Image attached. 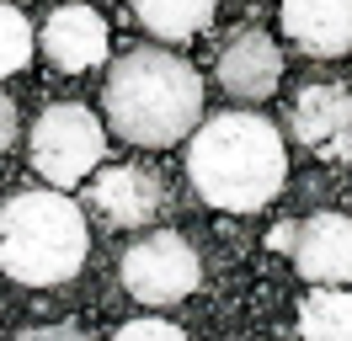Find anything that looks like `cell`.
I'll list each match as a JSON object with an SVG mask.
<instances>
[{
  "mask_svg": "<svg viewBox=\"0 0 352 341\" xmlns=\"http://www.w3.org/2000/svg\"><path fill=\"white\" fill-rule=\"evenodd\" d=\"M187 176L208 208L224 213H256L267 208L288 176L283 133L262 112H219L203 128H192Z\"/></svg>",
  "mask_w": 352,
  "mask_h": 341,
  "instance_id": "1",
  "label": "cell"
},
{
  "mask_svg": "<svg viewBox=\"0 0 352 341\" xmlns=\"http://www.w3.org/2000/svg\"><path fill=\"white\" fill-rule=\"evenodd\" d=\"M203 118V80L187 59L166 48H133L107 75V123L144 149L187 139Z\"/></svg>",
  "mask_w": 352,
  "mask_h": 341,
  "instance_id": "2",
  "label": "cell"
},
{
  "mask_svg": "<svg viewBox=\"0 0 352 341\" xmlns=\"http://www.w3.org/2000/svg\"><path fill=\"white\" fill-rule=\"evenodd\" d=\"M86 261V213L65 192H16L0 208V272L27 288L69 283Z\"/></svg>",
  "mask_w": 352,
  "mask_h": 341,
  "instance_id": "3",
  "label": "cell"
},
{
  "mask_svg": "<svg viewBox=\"0 0 352 341\" xmlns=\"http://www.w3.org/2000/svg\"><path fill=\"white\" fill-rule=\"evenodd\" d=\"M107 155V133L80 102H54L32 123V170L48 187H75L86 182L91 166Z\"/></svg>",
  "mask_w": 352,
  "mask_h": 341,
  "instance_id": "4",
  "label": "cell"
},
{
  "mask_svg": "<svg viewBox=\"0 0 352 341\" xmlns=\"http://www.w3.org/2000/svg\"><path fill=\"white\" fill-rule=\"evenodd\" d=\"M118 277H123L129 298H139V304H176L198 288L203 267H198V251L176 230H155L123 251Z\"/></svg>",
  "mask_w": 352,
  "mask_h": 341,
  "instance_id": "5",
  "label": "cell"
},
{
  "mask_svg": "<svg viewBox=\"0 0 352 341\" xmlns=\"http://www.w3.org/2000/svg\"><path fill=\"white\" fill-rule=\"evenodd\" d=\"M294 272L315 288L352 283V213H309L294 224Z\"/></svg>",
  "mask_w": 352,
  "mask_h": 341,
  "instance_id": "6",
  "label": "cell"
},
{
  "mask_svg": "<svg viewBox=\"0 0 352 341\" xmlns=\"http://www.w3.org/2000/svg\"><path fill=\"white\" fill-rule=\"evenodd\" d=\"M294 133L299 144L326 155V160H352V91L342 85H305L294 102Z\"/></svg>",
  "mask_w": 352,
  "mask_h": 341,
  "instance_id": "7",
  "label": "cell"
},
{
  "mask_svg": "<svg viewBox=\"0 0 352 341\" xmlns=\"http://www.w3.org/2000/svg\"><path fill=\"white\" fill-rule=\"evenodd\" d=\"M166 208V187L144 166H112L91 182V213H102L112 230H139Z\"/></svg>",
  "mask_w": 352,
  "mask_h": 341,
  "instance_id": "8",
  "label": "cell"
},
{
  "mask_svg": "<svg viewBox=\"0 0 352 341\" xmlns=\"http://www.w3.org/2000/svg\"><path fill=\"white\" fill-rule=\"evenodd\" d=\"M38 48L48 54V64L59 69H91V64L107 59V16L91 11V6H59L38 32Z\"/></svg>",
  "mask_w": 352,
  "mask_h": 341,
  "instance_id": "9",
  "label": "cell"
},
{
  "mask_svg": "<svg viewBox=\"0 0 352 341\" xmlns=\"http://www.w3.org/2000/svg\"><path fill=\"white\" fill-rule=\"evenodd\" d=\"M278 80H283V54H278V43L267 38V32H241L219 54V85L230 96H241V102L272 96Z\"/></svg>",
  "mask_w": 352,
  "mask_h": 341,
  "instance_id": "10",
  "label": "cell"
},
{
  "mask_svg": "<svg viewBox=\"0 0 352 341\" xmlns=\"http://www.w3.org/2000/svg\"><path fill=\"white\" fill-rule=\"evenodd\" d=\"M283 32L315 59L352 48V0H283Z\"/></svg>",
  "mask_w": 352,
  "mask_h": 341,
  "instance_id": "11",
  "label": "cell"
},
{
  "mask_svg": "<svg viewBox=\"0 0 352 341\" xmlns=\"http://www.w3.org/2000/svg\"><path fill=\"white\" fill-rule=\"evenodd\" d=\"M133 16L144 21V32L182 43L214 21V0H133Z\"/></svg>",
  "mask_w": 352,
  "mask_h": 341,
  "instance_id": "12",
  "label": "cell"
},
{
  "mask_svg": "<svg viewBox=\"0 0 352 341\" xmlns=\"http://www.w3.org/2000/svg\"><path fill=\"white\" fill-rule=\"evenodd\" d=\"M299 336L305 341H352V294L342 288H315L299 309Z\"/></svg>",
  "mask_w": 352,
  "mask_h": 341,
  "instance_id": "13",
  "label": "cell"
},
{
  "mask_svg": "<svg viewBox=\"0 0 352 341\" xmlns=\"http://www.w3.org/2000/svg\"><path fill=\"white\" fill-rule=\"evenodd\" d=\"M32 48H38V38H32V21H27L16 6H6V0H0V80L22 69V64L32 59Z\"/></svg>",
  "mask_w": 352,
  "mask_h": 341,
  "instance_id": "14",
  "label": "cell"
},
{
  "mask_svg": "<svg viewBox=\"0 0 352 341\" xmlns=\"http://www.w3.org/2000/svg\"><path fill=\"white\" fill-rule=\"evenodd\" d=\"M112 341H187V336L176 325H166V320H129Z\"/></svg>",
  "mask_w": 352,
  "mask_h": 341,
  "instance_id": "15",
  "label": "cell"
},
{
  "mask_svg": "<svg viewBox=\"0 0 352 341\" xmlns=\"http://www.w3.org/2000/svg\"><path fill=\"white\" fill-rule=\"evenodd\" d=\"M16 341H86L75 325H32V331H22Z\"/></svg>",
  "mask_w": 352,
  "mask_h": 341,
  "instance_id": "16",
  "label": "cell"
},
{
  "mask_svg": "<svg viewBox=\"0 0 352 341\" xmlns=\"http://www.w3.org/2000/svg\"><path fill=\"white\" fill-rule=\"evenodd\" d=\"M11 139H16V107L11 96H0V149H11Z\"/></svg>",
  "mask_w": 352,
  "mask_h": 341,
  "instance_id": "17",
  "label": "cell"
}]
</instances>
